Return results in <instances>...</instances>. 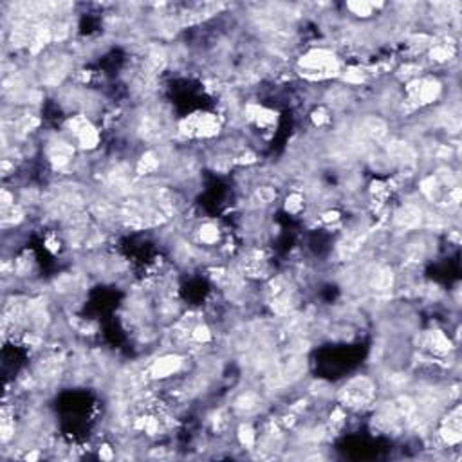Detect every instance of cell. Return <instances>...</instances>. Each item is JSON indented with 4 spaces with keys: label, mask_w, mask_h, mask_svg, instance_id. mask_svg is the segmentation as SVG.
Returning a JSON list of instances; mask_svg holds the SVG:
<instances>
[{
    "label": "cell",
    "mask_w": 462,
    "mask_h": 462,
    "mask_svg": "<svg viewBox=\"0 0 462 462\" xmlns=\"http://www.w3.org/2000/svg\"><path fill=\"white\" fill-rule=\"evenodd\" d=\"M97 453H100V459H105V461H112V459L116 457V452H114V448L108 446V444H102V446H100V450H97Z\"/></svg>",
    "instance_id": "cell-6"
},
{
    "label": "cell",
    "mask_w": 462,
    "mask_h": 462,
    "mask_svg": "<svg viewBox=\"0 0 462 462\" xmlns=\"http://www.w3.org/2000/svg\"><path fill=\"white\" fill-rule=\"evenodd\" d=\"M378 384L369 376H356L345 383V386L338 392L340 406L352 412H360L365 406L374 403Z\"/></svg>",
    "instance_id": "cell-1"
},
{
    "label": "cell",
    "mask_w": 462,
    "mask_h": 462,
    "mask_svg": "<svg viewBox=\"0 0 462 462\" xmlns=\"http://www.w3.org/2000/svg\"><path fill=\"white\" fill-rule=\"evenodd\" d=\"M386 4H376V2H347L345 10L351 13L354 19L370 20L374 15H378V10H383Z\"/></svg>",
    "instance_id": "cell-4"
},
{
    "label": "cell",
    "mask_w": 462,
    "mask_h": 462,
    "mask_svg": "<svg viewBox=\"0 0 462 462\" xmlns=\"http://www.w3.org/2000/svg\"><path fill=\"white\" fill-rule=\"evenodd\" d=\"M258 441V433L255 430V426L249 421H244V423L239 424V428H237V443L240 444L246 450H255Z\"/></svg>",
    "instance_id": "cell-5"
},
{
    "label": "cell",
    "mask_w": 462,
    "mask_h": 462,
    "mask_svg": "<svg viewBox=\"0 0 462 462\" xmlns=\"http://www.w3.org/2000/svg\"><path fill=\"white\" fill-rule=\"evenodd\" d=\"M262 394L257 392V390H244L240 392L235 401L231 403V412L235 415H242V417H249V415H255L260 412L262 408Z\"/></svg>",
    "instance_id": "cell-3"
},
{
    "label": "cell",
    "mask_w": 462,
    "mask_h": 462,
    "mask_svg": "<svg viewBox=\"0 0 462 462\" xmlns=\"http://www.w3.org/2000/svg\"><path fill=\"white\" fill-rule=\"evenodd\" d=\"M186 367V358L179 352H165L152 361L146 369V378L152 381H166L179 376Z\"/></svg>",
    "instance_id": "cell-2"
}]
</instances>
